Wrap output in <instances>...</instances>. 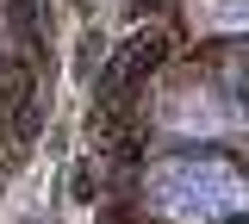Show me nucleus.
<instances>
[{
	"label": "nucleus",
	"mask_w": 249,
	"mask_h": 224,
	"mask_svg": "<svg viewBox=\"0 0 249 224\" xmlns=\"http://www.w3.org/2000/svg\"><path fill=\"white\" fill-rule=\"evenodd\" d=\"M199 25L237 32V25H249V0H206V6H199Z\"/></svg>",
	"instance_id": "obj_2"
},
{
	"label": "nucleus",
	"mask_w": 249,
	"mask_h": 224,
	"mask_svg": "<svg viewBox=\"0 0 249 224\" xmlns=\"http://www.w3.org/2000/svg\"><path fill=\"white\" fill-rule=\"evenodd\" d=\"M150 206L162 218H181V224H212V218L243 212L249 187H243V174L218 156H175V162L150 168Z\"/></svg>",
	"instance_id": "obj_1"
}]
</instances>
